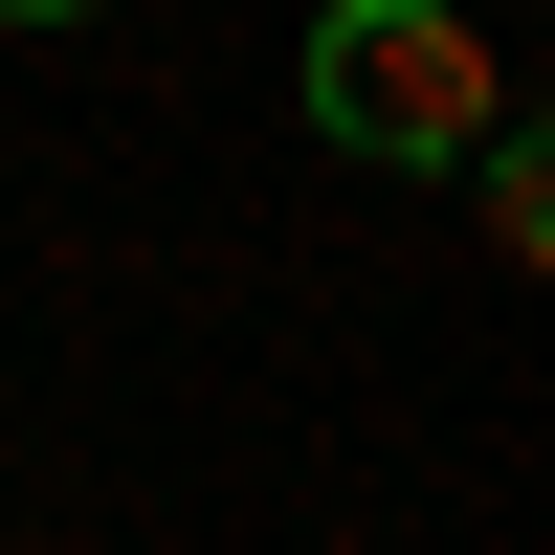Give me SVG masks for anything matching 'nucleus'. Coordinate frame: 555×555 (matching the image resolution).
Returning a JSON list of instances; mask_svg holds the SVG:
<instances>
[{"label":"nucleus","mask_w":555,"mask_h":555,"mask_svg":"<svg viewBox=\"0 0 555 555\" xmlns=\"http://www.w3.org/2000/svg\"><path fill=\"white\" fill-rule=\"evenodd\" d=\"M467 201H489V267H555V178H533V133H489Z\"/></svg>","instance_id":"2"},{"label":"nucleus","mask_w":555,"mask_h":555,"mask_svg":"<svg viewBox=\"0 0 555 555\" xmlns=\"http://www.w3.org/2000/svg\"><path fill=\"white\" fill-rule=\"evenodd\" d=\"M0 23H67V0H0Z\"/></svg>","instance_id":"3"},{"label":"nucleus","mask_w":555,"mask_h":555,"mask_svg":"<svg viewBox=\"0 0 555 555\" xmlns=\"http://www.w3.org/2000/svg\"><path fill=\"white\" fill-rule=\"evenodd\" d=\"M311 133L378 178H467L489 133H512V44L467 23V0H334L311 23Z\"/></svg>","instance_id":"1"}]
</instances>
